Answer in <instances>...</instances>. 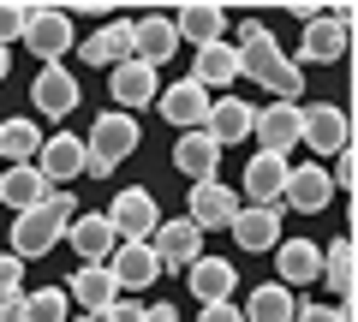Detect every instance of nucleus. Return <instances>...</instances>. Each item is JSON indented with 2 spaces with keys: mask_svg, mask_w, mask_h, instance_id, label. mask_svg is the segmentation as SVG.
<instances>
[{
  "mask_svg": "<svg viewBox=\"0 0 358 322\" xmlns=\"http://www.w3.org/2000/svg\"><path fill=\"white\" fill-rule=\"evenodd\" d=\"M78 221V197L66 191H48V203L24 209V215H13V257L30 263V257H48L54 245L66 239V227Z\"/></svg>",
  "mask_w": 358,
  "mask_h": 322,
  "instance_id": "f257e3e1",
  "label": "nucleus"
},
{
  "mask_svg": "<svg viewBox=\"0 0 358 322\" xmlns=\"http://www.w3.org/2000/svg\"><path fill=\"white\" fill-rule=\"evenodd\" d=\"M233 54H239V78L263 84L275 102H299V96H305V72L293 66V54H281L275 36H257V42H245V48H233Z\"/></svg>",
  "mask_w": 358,
  "mask_h": 322,
  "instance_id": "f03ea898",
  "label": "nucleus"
},
{
  "mask_svg": "<svg viewBox=\"0 0 358 322\" xmlns=\"http://www.w3.org/2000/svg\"><path fill=\"white\" fill-rule=\"evenodd\" d=\"M299 143H305L317 161H334L341 149H352V119H346V108H334V102L299 108Z\"/></svg>",
  "mask_w": 358,
  "mask_h": 322,
  "instance_id": "7ed1b4c3",
  "label": "nucleus"
},
{
  "mask_svg": "<svg viewBox=\"0 0 358 322\" xmlns=\"http://www.w3.org/2000/svg\"><path fill=\"white\" fill-rule=\"evenodd\" d=\"M72 42H78V30H72V18L60 6H24V48L42 66H66Z\"/></svg>",
  "mask_w": 358,
  "mask_h": 322,
  "instance_id": "20e7f679",
  "label": "nucleus"
},
{
  "mask_svg": "<svg viewBox=\"0 0 358 322\" xmlns=\"http://www.w3.org/2000/svg\"><path fill=\"white\" fill-rule=\"evenodd\" d=\"M102 215H108V227H114L120 245H143L155 233V221H162V209H155V197L143 191V185H126V191H114V203H108Z\"/></svg>",
  "mask_w": 358,
  "mask_h": 322,
  "instance_id": "39448f33",
  "label": "nucleus"
},
{
  "mask_svg": "<svg viewBox=\"0 0 358 322\" xmlns=\"http://www.w3.org/2000/svg\"><path fill=\"white\" fill-rule=\"evenodd\" d=\"M150 251H155V263H162V275L167 269H192L197 257H203V233L192 227L185 215H162L155 221V233H150Z\"/></svg>",
  "mask_w": 358,
  "mask_h": 322,
  "instance_id": "423d86ee",
  "label": "nucleus"
},
{
  "mask_svg": "<svg viewBox=\"0 0 358 322\" xmlns=\"http://www.w3.org/2000/svg\"><path fill=\"white\" fill-rule=\"evenodd\" d=\"M346 24H352V13L346 6H334V13H317L305 24V42H299V60L293 66H329L346 54Z\"/></svg>",
  "mask_w": 358,
  "mask_h": 322,
  "instance_id": "0eeeda50",
  "label": "nucleus"
},
{
  "mask_svg": "<svg viewBox=\"0 0 358 322\" xmlns=\"http://www.w3.org/2000/svg\"><path fill=\"white\" fill-rule=\"evenodd\" d=\"M138 143H143V126H138L131 114H120V108H108V114L90 126V143H84V149L102 155L108 168H120L126 155H138Z\"/></svg>",
  "mask_w": 358,
  "mask_h": 322,
  "instance_id": "6e6552de",
  "label": "nucleus"
},
{
  "mask_svg": "<svg viewBox=\"0 0 358 322\" xmlns=\"http://www.w3.org/2000/svg\"><path fill=\"white\" fill-rule=\"evenodd\" d=\"M329 203H334V180H329L322 161H310V168H287L281 209H293V215H322Z\"/></svg>",
  "mask_w": 358,
  "mask_h": 322,
  "instance_id": "1a4fd4ad",
  "label": "nucleus"
},
{
  "mask_svg": "<svg viewBox=\"0 0 358 322\" xmlns=\"http://www.w3.org/2000/svg\"><path fill=\"white\" fill-rule=\"evenodd\" d=\"M78 102H84L78 72H66V66H42V72H36V84H30V108H36L42 119H66Z\"/></svg>",
  "mask_w": 358,
  "mask_h": 322,
  "instance_id": "9d476101",
  "label": "nucleus"
},
{
  "mask_svg": "<svg viewBox=\"0 0 358 322\" xmlns=\"http://www.w3.org/2000/svg\"><path fill=\"white\" fill-rule=\"evenodd\" d=\"M299 108H305V102H268V108H257V119H251L257 155H287L299 143Z\"/></svg>",
  "mask_w": 358,
  "mask_h": 322,
  "instance_id": "9b49d317",
  "label": "nucleus"
},
{
  "mask_svg": "<svg viewBox=\"0 0 358 322\" xmlns=\"http://www.w3.org/2000/svg\"><path fill=\"white\" fill-rule=\"evenodd\" d=\"M233 215H239V191H227L221 180H203V185H192L185 221H192L197 233H221V227H233Z\"/></svg>",
  "mask_w": 358,
  "mask_h": 322,
  "instance_id": "f8f14e48",
  "label": "nucleus"
},
{
  "mask_svg": "<svg viewBox=\"0 0 358 322\" xmlns=\"http://www.w3.org/2000/svg\"><path fill=\"white\" fill-rule=\"evenodd\" d=\"M281 221H287V209L281 203H239V215H233V245L239 251H275L281 245Z\"/></svg>",
  "mask_w": 358,
  "mask_h": 322,
  "instance_id": "ddd939ff",
  "label": "nucleus"
},
{
  "mask_svg": "<svg viewBox=\"0 0 358 322\" xmlns=\"http://www.w3.org/2000/svg\"><path fill=\"white\" fill-rule=\"evenodd\" d=\"M155 108H162V119L173 131H197L209 119V90H203V84H192V78H179V84H167V90L155 96Z\"/></svg>",
  "mask_w": 358,
  "mask_h": 322,
  "instance_id": "4468645a",
  "label": "nucleus"
},
{
  "mask_svg": "<svg viewBox=\"0 0 358 322\" xmlns=\"http://www.w3.org/2000/svg\"><path fill=\"white\" fill-rule=\"evenodd\" d=\"M36 173L48 185L78 180V173H84V138H78V131H48L42 149H36Z\"/></svg>",
  "mask_w": 358,
  "mask_h": 322,
  "instance_id": "2eb2a0df",
  "label": "nucleus"
},
{
  "mask_svg": "<svg viewBox=\"0 0 358 322\" xmlns=\"http://www.w3.org/2000/svg\"><path fill=\"white\" fill-rule=\"evenodd\" d=\"M108 90H114V108H120V114H138V108H150L155 96H162V84H155V66L126 60V66L108 72Z\"/></svg>",
  "mask_w": 358,
  "mask_h": 322,
  "instance_id": "dca6fc26",
  "label": "nucleus"
},
{
  "mask_svg": "<svg viewBox=\"0 0 358 322\" xmlns=\"http://www.w3.org/2000/svg\"><path fill=\"white\" fill-rule=\"evenodd\" d=\"M173 54H179V30H173V18H162V13L131 18V60H143V66H167Z\"/></svg>",
  "mask_w": 358,
  "mask_h": 322,
  "instance_id": "f3484780",
  "label": "nucleus"
},
{
  "mask_svg": "<svg viewBox=\"0 0 358 322\" xmlns=\"http://www.w3.org/2000/svg\"><path fill=\"white\" fill-rule=\"evenodd\" d=\"M322 275V245L317 239H281L275 245V281L293 293V286H310Z\"/></svg>",
  "mask_w": 358,
  "mask_h": 322,
  "instance_id": "a211bd4d",
  "label": "nucleus"
},
{
  "mask_svg": "<svg viewBox=\"0 0 358 322\" xmlns=\"http://www.w3.org/2000/svg\"><path fill=\"white\" fill-rule=\"evenodd\" d=\"M66 239H72L78 263H108V257H114V245H120L102 209H78V221L66 227Z\"/></svg>",
  "mask_w": 358,
  "mask_h": 322,
  "instance_id": "6ab92c4d",
  "label": "nucleus"
},
{
  "mask_svg": "<svg viewBox=\"0 0 358 322\" xmlns=\"http://www.w3.org/2000/svg\"><path fill=\"white\" fill-rule=\"evenodd\" d=\"M173 168L185 173L192 185L215 180V168H221V143L209 138L203 126H197V131H179V143H173Z\"/></svg>",
  "mask_w": 358,
  "mask_h": 322,
  "instance_id": "aec40b11",
  "label": "nucleus"
},
{
  "mask_svg": "<svg viewBox=\"0 0 358 322\" xmlns=\"http://www.w3.org/2000/svg\"><path fill=\"white\" fill-rule=\"evenodd\" d=\"M108 275H114L120 293H143V286H155L162 263H155L150 239H143V245H114V257H108Z\"/></svg>",
  "mask_w": 358,
  "mask_h": 322,
  "instance_id": "412c9836",
  "label": "nucleus"
},
{
  "mask_svg": "<svg viewBox=\"0 0 358 322\" xmlns=\"http://www.w3.org/2000/svg\"><path fill=\"white\" fill-rule=\"evenodd\" d=\"M185 286H192L197 305H221V298H233V286H239V269H233L227 257H197L192 269H185Z\"/></svg>",
  "mask_w": 358,
  "mask_h": 322,
  "instance_id": "4be33fe9",
  "label": "nucleus"
},
{
  "mask_svg": "<svg viewBox=\"0 0 358 322\" xmlns=\"http://www.w3.org/2000/svg\"><path fill=\"white\" fill-rule=\"evenodd\" d=\"M251 119H257V108L245 102V96H221V102H209L203 131L227 149V143H245V138H251Z\"/></svg>",
  "mask_w": 358,
  "mask_h": 322,
  "instance_id": "5701e85b",
  "label": "nucleus"
},
{
  "mask_svg": "<svg viewBox=\"0 0 358 322\" xmlns=\"http://www.w3.org/2000/svg\"><path fill=\"white\" fill-rule=\"evenodd\" d=\"M281 185H287V155H251L245 161V180H239V191H245V203H281Z\"/></svg>",
  "mask_w": 358,
  "mask_h": 322,
  "instance_id": "b1692460",
  "label": "nucleus"
},
{
  "mask_svg": "<svg viewBox=\"0 0 358 322\" xmlns=\"http://www.w3.org/2000/svg\"><path fill=\"white\" fill-rule=\"evenodd\" d=\"M66 298H72V305H84V316H96V310H108V305L120 298V286H114V275H108V263H78Z\"/></svg>",
  "mask_w": 358,
  "mask_h": 322,
  "instance_id": "393cba45",
  "label": "nucleus"
},
{
  "mask_svg": "<svg viewBox=\"0 0 358 322\" xmlns=\"http://www.w3.org/2000/svg\"><path fill=\"white\" fill-rule=\"evenodd\" d=\"M173 30H179V42L209 48V42H227V13H221V6H209V0H192V6H179Z\"/></svg>",
  "mask_w": 358,
  "mask_h": 322,
  "instance_id": "a878e982",
  "label": "nucleus"
},
{
  "mask_svg": "<svg viewBox=\"0 0 358 322\" xmlns=\"http://www.w3.org/2000/svg\"><path fill=\"white\" fill-rule=\"evenodd\" d=\"M48 191H54V185L36 173V161H30V168H6V173H0V203L18 209V215L36 209V203H48Z\"/></svg>",
  "mask_w": 358,
  "mask_h": 322,
  "instance_id": "bb28decb",
  "label": "nucleus"
},
{
  "mask_svg": "<svg viewBox=\"0 0 358 322\" xmlns=\"http://www.w3.org/2000/svg\"><path fill=\"white\" fill-rule=\"evenodd\" d=\"M233 78H239V54H233V42H209V48H197L192 84H203V90H227Z\"/></svg>",
  "mask_w": 358,
  "mask_h": 322,
  "instance_id": "cd10ccee",
  "label": "nucleus"
},
{
  "mask_svg": "<svg viewBox=\"0 0 358 322\" xmlns=\"http://www.w3.org/2000/svg\"><path fill=\"white\" fill-rule=\"evenodd\" d=\"M131 60V18L126 24H102L96 36H84V66H126Z\"/></svg>",
  "mask_w": 358,
  "mask_h": 322,
  "instance_id": "c85d7f7f",
  "label": "nucleus"
},
{
  "mask_svg": "<svg viewBox=\"0 0 358 322\" xmlns=\"http://www.w3.org/2000/svg\"><path fill=\"white\" fill-rule=\"evenodd\" d=\"M293 310H299V298L287 293L281 281H263L251 298H245L239 316H245V322H293Z\"/></svg>",
  "mask_w": 358,
  "mask_h": 322,
  "instance_id": "c756f323",
  "label": "nucleus"
},
{
  "mask_svg": "<svg viewBox=\"0 0 358 322\" xmlns=\"http://www.w3.org/2000/svg\"><path fill=\"white\" fill-rule=\"evenodd\" d=\"M42 149V131L36 119H0V161H13V168H30Z\"/></svg>",
  "mask_w": 358,
  "mask_h": 322,
  "instance_id": "7c9ffc66",
  "label": "nucleus"
},
{
  "mask_svg": "<svg viewBox=\"0 0 358 322\" xmlns=\"http://www.w3.org/2000/svg\"><path fill=\"white\" fill-rule=\"evenodd\" d=\"M317 281H329V293L341 298V305L352 298V239H334V245L322 251V275Z\"/></svg>",
  "mask_w": 358,
  "mask_h": 322,
  "instance_id": "2f4dec72",
  "label": "nucleus"
},
{
  "mask_svg": "<svg viewBox=\"0 0 358 322\" xmlns=\"http://www.w3.org/2000/svg\"><path fill=\"white\" fill-rule=\"evenodd\" d=\"M24 322H72V298H66V286L24 293Z\"/></svg>",
  "mask_w": 358,
  "mask_h": 322,
  "instance_id": "473e14b6",
  "label": "nucleus"
},
{
  "mask_svg": "<svg viewBox=\"0 0 358 322\" xmlns=\"http://www.w3.org/2000/svg\"><path fill=\"white\" fill-rule=\"evenodd\" d=\"M293 322H352V305H299Z\"/></svg>",
  "mask_w": 358,
  "mask_h": 322,
  "instance_id": "72a5a7b5",
  "label": "nucleus"
},
{
  "mask_svg": "<svg viewBox=\"0 0 358 322\" xmlns=\"http://www.w3.org/2000/svg\"><path fill=\"white\" fill-rule=\"evenodd\" d=\"M13 36H24V6H18V0H0V48Z\"/></svg>",
  "mask_w": 358,
  "mask_h": 322,
  "instance_id": "f704fd0d",
  "label": "nucleus"
},
{
  "mask_svg": "<svg viewBox=\"0 0 358 322\" xmlns=\"http://www.w3.org/2000/svg\"><path fill=\"white\" fill-rule=\"evenodd\" d=\"M0 293H24V263L13 251H0Z\"/></svg>",
  "mask_w": 358,
  "mask_h": 322,
  "instance_id": "c9c22d12",
  "label": "nucleus"
},
{
  "mask_svg": "<svg viewBox=\"0 0 358 322\" xmlns=\"http://www.w3.org/2000/svg\"><path fill=\"white\" fill-rule=\"evenodd\" d=\"M138 316H143V305H131V298H114V305L96 310L90 322H138Z\"/></svg>",
  "mask_w": 358,
  "mask_h": 322,
  "instance_id": "e433bc0d",
  "label": "nucleus"
},
{
  "mask_svg": "<svg viewBox=\"0 0 358 322\" xmlns=\"http://www.w3.org/2000/svg\"><path fill=\"white\" fill-rule=\"evenodd\" d=\"M197 322H245V316H239L233 298H221V305H203V310H197Z\"/></svg>",
  "mask_w": 358,
  "mask_h": 322,
  "instance_id": "4c0bfd02",
  "label": "nucleus"
},
{
  "mask_svg": "<svg viewBox=\"0 0 358 322\" xmlns=\"http://www.w3.org/2000/svg\"><path fill=\"white\" fill-rule=\"evenodd\" d=\"M0 322H24V293H0Z\"/></svg>",
  "mask_w": 358,
  "mask_h": 322,
  "instance_id": "58836bf2",
  "label": "nucleus"
},
{
  "mask_svg": "<svg viewBox=\"0 0 358 322\" xmlns=\"http://www.w3.org/2000/svg\"><path fill=\"white\" fill-rule=\"evenodd\" d=\"M138 322H179V305H143Z\"/></svg>",
  "mask_w": 358,
  "mask_h": 322,
  "instance_id": "ea45409f",
  "label": "nucleus"
},
{
  "mask_svg": "<svg viewBox=\"0 0 358 322\" xmlns=\"http://www.w3.org/2000/svg\"><path fill=\"white\" fill-rule=\"evenodd\" d=\"M108 173H114V168H108L102 155H90V149H84V180H108Z\"/></svg>",
  "mask_w": 358,
  "mask_h": 322,
  "instance_id": "a19ab883",
  "label": "nucleus"
},
{
  "mask_svg": "<svg viewBox=\"0 0 358 322\" xmlns=\"http://www.w3.org/2000/svg\"><path fill=\"white\" fill-rule=\"evenodd\" d=\"M6 72H13V54H6V48H0V84H6Z\"/></svg>",
  "mask_w": 358,
  "mask_h": 322,
  "instance_id": "79ce46f5",
  "label": "nucleus"
},
{
  "mask_svg": "<svg viewBox=\"0 0 358 322\" xmlns=\"http://www.w3.org/2000/svg\"><path fill=\"white\" fill-rule=\"evenodd\" d=\"M72 322H90V316H72Z\"/></svg>",
  "mask_w": 358,
  "mask_h": 322,
  "instance_id": "37998d69",
  "label": "nucleus"
}]
</instances>
